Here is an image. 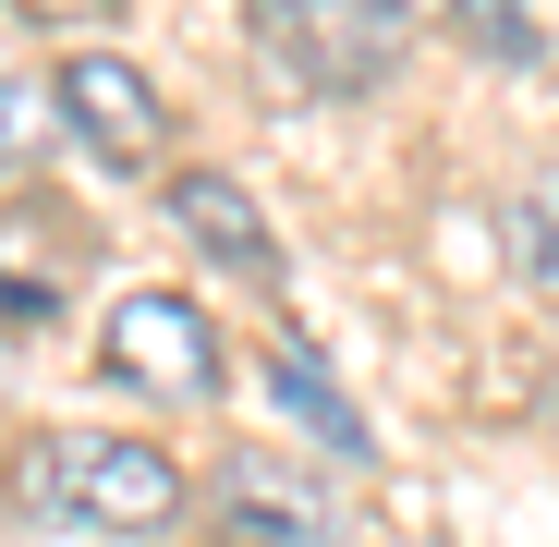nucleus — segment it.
<instances>
[{
	"label": "nucleus",
	"mask_w": 559,
	"mask_h": 547,
	"mask_svg": "<svg viewBox=\"0 0 559 547\" xmlns=\"http://www.w3.org/2000/svg\"><path fill=\"white\" fill-rule=\"evenodd\" d=\"M98 365L146 402H219L231 390V353H219L207 305H182V293H122L110 329H98Z\"/></svg>",
	"instance_id": "nucleus-3"
},
{
	"label": "nucleus",
	"mask_w": 559,
	"mask_h": 547,
	"mask_svg": "<svg viewBox=\"0 0 559 547\" xmlns=\"http://www.w3.org/2000/svg\"><path fill=\"white\" fill-rule=\"evenodd\" d=\"M329 487L317 475H293L280 450H243V463L207 487V535L219 547H329Z\"/></svg>",
	"instance_id": "nucleus-5"
},
{
	"label": "nucleus",
	"mask_w": 559,
	"mask_h": 547,
	"mask_svg": "<svg viewBox=\"0 0 559 547\" xmlns=\"http://www.w3.org/2000/svg\"><path fill=\"white\" fill-rule=\"evenodd\" d=\"M499 243H511V281H535V293H559V170H535L523 195L499 207Z\"/></svg>",
	"instance_id": "nucleus-8"
},
{
	"label": "nucleus",
	"mask_w": 559,
	"mask_h": 547,
	"mask_svg": "<svg viewBox=\"0 0 559 547\" xmlns=\"http://www.w3.org/2000/svg\"><path fill=\"white\" fill-rule=\"evenodd\" d=\"M267 378H280V402L317 426V450H341V463H365V450H378V438H365V414L317 378V353H305V341H280V353H267Z\"/></svg>",
	"instance_id": "nucleus-7"
},
{
	"label": "nucleus",
	"mask_w": 559,
	"mask_h": 547,
	"mask_svg": "<svg viewBox=\"0 0 559 547\" xmlns=\"http://www.w3.org/2000/svg\"><path fill=\"white\" fill-rule=\"evenodd\" d=\"M195 475L170 463V438H122V426H49L25 438V511H49L61 535H170Z\"/></svg>",
	"instance_id": "nucleus-1"
},
{
	"label": "nucleus",
	"mask_w": 559,
	"mask_h": 547,
	"mask_svg": "<svg viewBox=\"0 0 559 547\" xmlns=\"http://www.w3.org/2000/svg\"><path fill=\"white\" fill-rule=\"evenodd\" d=\"M402 13H414V0H402ZM438 13H450V0H438Z\"/></svg>",
	"instance_id": "nucleus-11"
},
{
	"label": "nucleus",
	"mask_w": 559,
	"mask_h": 547,
	"mask_svg": "<svg viewBox=\"0 0 559 547\" xmlns=\"http://www.w3.org/2000/svg\"><path fill=\"white\" fill-rule=\"evenodd\" d=\"M25 25H85V13H110V0H13Z\"/></svg>",
	"instance_id": "nucleus-10"
},
{
	"label": "nucleus",
	"mask_w": 559,
	"mask_h": 547,
	"mask_svg": "<svg viewBox=\"0 0 559 547\" xmlns=\"http://www.w3.org/2000/svg\"><path fill=\"white\" fill-rule=\"evenodd\" d=\"M450 25H462V49L475 61H499V73H523L547 37H535V0H450Z\"/></svg>",
	"instance_id": "nucleus-9"
},
{
	"label": "nucleus",
	"mask_w": 559,
	"mask_h": 547,
	"mask_svg": "<svg viewBox=\"0 0 559 547\" xmlns=\"http://www.w3.org/2000/svg\"><path fill=\"white\" fill-rule=\"evenodd\" d=\"M170 219L195 231V243L231 267V281H243V293H280V231H267V207L243 195L231 170H170Z\"/></svg>",
	"instance_id": "nucleus-6"
},
{
	"label": "nucleus",
	"mask_w": 559,
	"mask_h": 547,
	"mask_svg": "<svg viewBox=\"0 0 559 547\" xmlns=\"http://www.w3.org/2000/svg\"><path fill=\"white\" fill-rule=\"evenodd\" d=\"M243 25H255L267 73L305 85V98H378L414 61V13L402 0H243Z\"/></svg>",
	"instance_id": "nucleus-2"
},
{
	"label": "nucleus",
	"mask_w": 559,
	"mask_h": 547,
	"mask_svg": "<svg viewBox=\"0 0 559 547\" xmlns=\"http://www.w3.org/2000/svg\"><path fill=\"white\" fill-rule=\"evenodd\" d=\"M61 122L85 158H110V170H146L170 146V110H158V85L122 61V49H73L61 61Z\"/></svg>",
	"instance_id": "nucleus-4"
}]
</instances>
